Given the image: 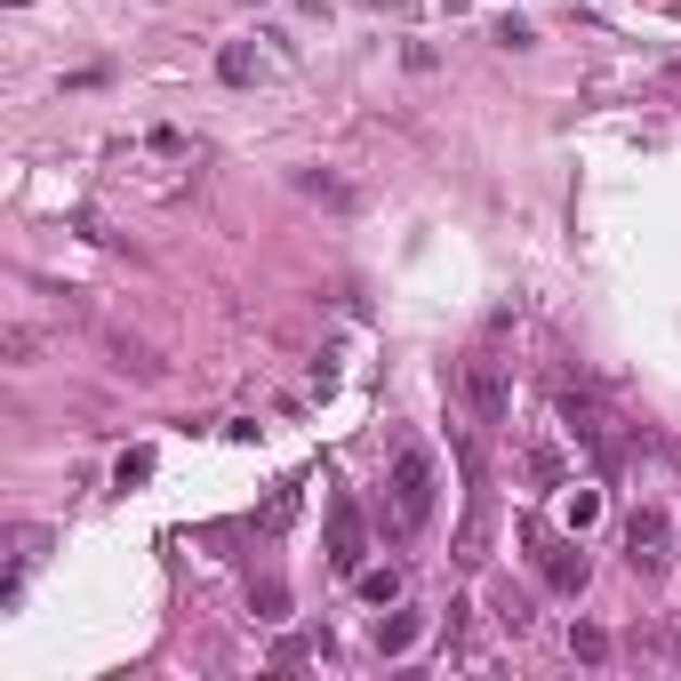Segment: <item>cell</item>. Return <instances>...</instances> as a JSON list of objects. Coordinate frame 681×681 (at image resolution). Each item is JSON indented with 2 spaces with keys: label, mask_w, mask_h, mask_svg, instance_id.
Masks as SVG:
<instances>
[{
  "label": "cell",
  "mask_w": 681,
  "mask_h": 681,
  "mask_svg": "<svg viewBox=\"0 0 681 681\" xmlns=\"http://www.w3.org/2000/svg\"><path fill=\"white\" fill-rule=\"evenodd\" d=\"M433 505H441V458L417 441V433H401L394 458H385V529L409 545L433 529Z\"/></svg>",
  "instance_id": "obj_1"
},
{
  "label": "cell",
  "mask_w": 681,
  "mask_h": 681,
  "mask_svg": "<svg viewBox=\"0 0 681 681\" xmlns=\"http://www.w3.org/2000/svg\"><path fill=\"white\" fill-rule=\"evenodd\" d=\"M441 385H449V401L465 409V425H505L513 417V369L498 354H458Z\"/></svg>",
  "instance_id": "obj_2"
},
{
  "label": "cell",
  "mask_w": 681,
  "mask_h": 681,
  "mask_svg": "<svg viewBox=\"0 0 681 681\" xmlns=\"http://www.w3.org/2000/svg\"><path fill=\"white\" fill-rule=\"evenodd\" d=\"M562 433L577 449L593 458V473H617V458H626V441H617V417H609V401L593 394V385H562Z\"/></svg>",
  "instance_id": "obj_3"
},
{
  "label": "cell",
  "mask_w": 681,
  "mask_h": 681,
  "mask_svg": "<svg viewBox=\"0 0 681 681\" xmlns=\"http://www.w3.org/2000/svg\"><path fill=\"white\" fill-rule=\"evenodd\" d=\"M522 545H529V569H538L553 593H586L593 562H586L577 538H562V529H545V522H522Z\"/></svg>",
  "instance_id": "obj_4"
},
{
  "label": "cell",
  "mask_w": 681,
  "mask_h": 681,
  "mask_svg": "<svg viewBox=\"0 0 681 681\" xmlns=\"http://www.w3.org/2000/svg\"><path fill=\"white\" fill-rule=\"evenodd\" d=\"M217 73L233 80V89H257V80H281L288 73V49L273 33H241V40H224L217 49Z\"/></svg>",
  "instance_id": "obj_5"
},
{
  "label": "cell",
  "mask_w": 681,
  "mask_h": 681,
  "mask_svg": "<svg viewBox=\"0 0 681 681\" xmlns=\"http://www.w3.org/2000/svg\"><path fill=\"white\" fill-rule=\"evenodd\" d=\"M626 562H633V577H657L673 562V513L666 505H642L626 522Z\"/></svg>",
  "instance_id": "obj_6"
},
{
  "label": "cell",
  "mask_w": 681,
  "mask_h": 681,
  "mask_svg": "<svg viewBox=\"0 0 681 681\" xmlns=\"http://www.w3.org/2000/svg\"><path fill=\"white\" fill-rule=\"evenodd\" d=\"M329 569H337V577L369 569V522H361L354 498H329Z\"/></svg>",
  "instance_id": "obj_7"
},
{
  "label": "cell",
  "mask_w": 681,
  "mask_h": 681,
  "mask_svg": "<svg viewBox=\"0 0 681 681\" xmlns=\"http://www.w3.org/2000/svg\"><path fill=\"white\" fill-rule=\"evenodd\" d=\"M489 529H498V498H489L481 473H473V505H465V529H458V545H449V562L481 569V562H489Z\"/></svg>",
  "instance_id": "obj_8"
},
{
  "label": "cell",
  "mask_w": 681,
  "mask_h": 681,
  "mask_svg": "<svg viewBox=\"0 0 681 681\" xmlns=\"http://www.w3.org/2000/svg\"><path fill=\"white\" fill-rule=\"evenodd\" d=\"M105 354H113L120 377H137V385H153V377H160V354H153L144 337H129V329H105Z\"/></svg>",
  "instance_id": "obj_9"
},
{
  "label": "cell",
  "mask_w": 681,
  "mask_h": 681,
  "mask_svg": "<svg viewBox=\"0 0 681 681\" xmlns=\"http://www.w3.org/2000/svg\"><path fill=\"white\" fill-rule=\"evenodd\" d=\"M417 633H425V617H417V609L377 617V657H409V650H417Z\"/></svg>",
  "instance_id": "obj_10"
},
{
  "label": "cell",
  "mask_w": 681,
  "mask_h": 681,
  "mask_svg": "<svg viewBox=\"0 0 681 681\" xmlns=\"http://www.w3.org/2000/svg\"><path fill=\"white\" fill-rule=\"evenodd\" d=\"M297 193H305V201H329V209H354V201H361L354 184L329 177V169H297Z\"/></svg>",
  "instance_id": "obj_11"
},
{
  "label": "cell",
  "mask_w": 681,
  "mask_h": 681,
  "mask_svg": "<svg viewBox=\"0 0 681 681\" xmlns=\"http://www.w3.org/2000/svg\"><path fill=\"white\" fill-rule=\"evenodd\" d=\"M529 481H538V489H562V481H569V458L553 449V433H538V441H529Z\"/></svg>",
  "instance_id": "obj_12"
},
{
  "label": "cell",
  "mask_w": 681,
  "mask_h": 681,
  "mask_svg": "<svg viewBox=\"0 0 681 681\" xmlns=\"http://www.w3.org/2000/svg\"><path fill=\"white\" fill-rule=\"evenodd\" d=\"M354 586H361V602H377V609H394V602H401V586H409V577H401L394 562H385V569H361V577H354Z\"/></svg>",
  "instance_id": "obj_13"
},
{
  "label": "cell",
  "mask_w": 681,
  "mask_h": 681,
  "mask_svg": "<svg viewBox=\"0 0 681 681\" xmlns=\"http://www.w3.org/2000/svg\"><path fill=\"white\" fill-rule=\"evenodd\" d=\"M609 650H617V642H609L602 626H586V617L569 626V657H577V666H609Z\"/></svg>",
  "instance_id": "obj_14"
},
{
  "label": "cell",
  "mask_w": 681,
  "mask_h": 681,
  "mask_svg": "<svg viewBox=\"0 0 681 681\" xmlns=\"http://www.w3.org/2000/svg\"><path fill=\"white\" fill-rule=\"evenodd\" d=\"M489 609H498V633H513V642L538 626V617H529V593H513V586H498V602H489Z\"/></svg>",
  "instance_id": "obj_15"
},
{
  "label": "cell",
  "mask_w": 681,
  "mask_h": 681,
  "mask_svg": "<svg viewBox=\"0 0 681 681\" xmlns=\"http://www.w3.org/2000/svg\"><path fill=\"white\" fill-rule=\"evenodd\" d=\"M249 609L265 617V626H281V617H288V586H281V577H265V586H249Z\"/></svg>",
  "instance_id": "obj_16"
},
{
  "label": "cell",
  "mask_w": 681,
  "mask_h": 681,
  "mask_svg": "<svg viewBox=\"0 0 681 681\" xmlns=\"http://www.w3.org/2000/svg\"><path fill=\"white\" fill-rule=\"evenodd\" d=\"M0 354H9L16 369H25V361L40 354V329H33V321H9V329H0Z\"/></svg>",
  "instance_id": "obj_17"
},
{
  "label": "cell",
  "mask_w": 681,
  "mask_h": 681,
  "mask_svg": "<svg viewBox=\"0 0 681 681\" xmlns=\"http://www.w3.org/2000/svg\"><path fill=\"white\" fill-rule=\"evenodd\" d=\"M489 40H498V49H538V25H529V16H498Z\"/></svg>",
  "instance_id": "obj_18"
},
{
  "label": "cell",
  "mask_w": 681,
  "mask_h": 681,
  "mask_svg": "<svg viewBox=\"0 0 681 681\" xmlns=\"http://www.w3.org/2000/svg\"><path fill=\"white\" fill-rule=\"evenodd\" d=\"M137 481H153V449H129V458L113 465V489H137Z\"/></svg>",
  "instance_id": "obj_19"
},
{
  "label": "cell",
  "mask_w": 681,
  "mask_h": 681,
  "mask_svg": "<svg viewBox=\"0 0 681 681\" xmlns=\"http://www.w3.org/2000/svg\"><path fill=\"white\" fill-rule=\"evenodd\" d=\"M288 522H297V481H288V489H281V498H273V505H265V529H288Z\"/></svg>",
  "instance_id": "obj_20"
},
{
  "label": "cell",
  "mask_w": 681,
  "mask_h": 681,
  "mask_svg": "<svg viewBox=\"0 0 681 681\" xmlns=\"http://www.w3.org/2000/svg\"><path fill=\"white\" fill-rule=\"evenodd\" d=\"M593 513H602V498H593V489H569V522H577V529H586V522H593Z\"/></svg>",
  "instance_id": "obj_21"
}]
</instances>
